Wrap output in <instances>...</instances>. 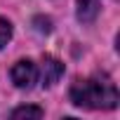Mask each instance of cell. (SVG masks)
<instances>
[{
    "mask_svg": "<svg viewBox=\"0 0 120 120\" xmlns=\"http://www.w3.org/2000/svg\"><path fill=\"white\" fill-rule=\"evenodd\" d=\"M10 38H12V24L0 17V49L10 42Z\"/></svg>",
    "mask_w": 120,
    "mask_h": 120,
    "instance_id": "cell-6",
    "label": "cell"
},
{
    "mask_svg": "<svg viewBox=\"0 0 120 120\" xmlns=\"http://www.w3.org/2000/svg\"><path fill=\"white\" fill-rule=\"evenodd\" d=\"M12 82L19 87V90H31L35 82H38V66L31 61V59H21L12 66Z\"/></svg>",
    "mask_w": 120,
    "mask_h": 120,
    "instance_id": "cell-2",
    "label": "cell"
},
{
    "mask_svg": "<svg viewBox=\"0 0 120 120\" xmlns=\"http://www.w3.org/2000/svg\"><path fill=\"white\" fill-rule=\"evenodd\" d=\"M12 118H42V108L38 106H21L12 111Z\"/></svg>",
    "mask_w": 120,
    "mask_h": 120,
    "instance_id": "cell-5",
    "label": "cell"
},
{
    "mask_svg": "<svg viewBox=\"0 0 120 120\" xmlns=\"http://www.w3.org/2000/svg\"><path fill=\"white\" fill-rule=\"evenodd\" d=\"M99 14V0H78V19L82 24H92Z\"/></svg>",
    "mask_w": 120,
    "mask_h": 120,
    "instance_id": "cell-4",
    "label": "cell"
},
{
    "mask_svg": "<svg viewBox=\"0 0 120 120\" xmlns=\"http://www.w3.org/2000/svg\"><path fill=\"white\" fill-rule=\"evenodd\" d=\"M71 101L80 108H115L118 106V87L115 82L101 73V75H92V78H78L71 85Z\"/></svg>",
    "mask_w": 120,
    "mask_h": 120,
    "instance_id": "cell-1",
    "label": "cell"
},
{
    "mask_svg": "<svg viewBox=\"0 0 120 120\" xmlns=\"http://www.w3.org/2000/svg\"><path fill=\"white\" fill-rule=\"evenodd\" d=\"M61 75H64V64L54 56H42L40 68H38V78L42 80V87H52Z\"/></svg>",
    "mask_w": 120,
    "mask_h": 120,
    "instance_id": "cell-3",
    "label": "cell"
}]
</instances>
